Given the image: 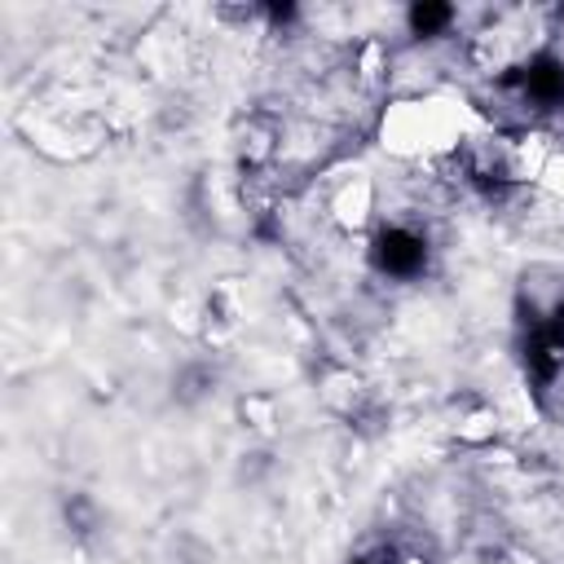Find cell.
I'll list each match as a JSON object with an SVG mask.
<instances>
[{
  "label": "cell",
  "instance_id": "1",
  "mask_svg": "<svg viewBox=\"0 0 564 564\" xmlns=\"http://www.w3.org/2000/svg\"><path fill=\"white\" fill-rule=\"evenodd\" d=\"M370 260L383 278H397V282H410L427 269V238L410 225H388L375 234L370 242Z\"/></svg>",
  "mask_w": 564,
  "mask_h": 564
},
{
  "label": "cell",
  "instance_id": "2",
  "mask_svg": "<svg viewBox=\"0 0 564 564\" xmlns=\"http://www.w3.org/2000/svg\"><path fill=\"white\" fill-rule=\"evenodd\" d=\"M516 88L533 110H560L564 106V57L560 53H533L516 66Z\"/></svg>",
  "mask_w": 564,
  "mask_h": 564
},
{
  "label": "cell",
  "instance_id": "3",
  "mask_svg": "<svg viewBox=\"0 0 564 564\" xmlns=\"http://www.w3.org/2000/svg\"><path fill=\"white\" fill-rule=\"evenodd\" d=\"M405 22H410V35L432 40V35H445V31H449L454 9H449V4H414V9L405 13Z\"/></svg>",
  "mask_w": 564,
  "mask_h": 564
}]
</instances>
